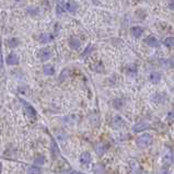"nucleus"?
I'll return each instance as SVG.
<instances>
[{"label":"nucleus","instance_id":"1","mask_svg":"<svg viewBox=\"0 0 174 174\" xmlns=\"http://www.w3.org/2000/svg\"><path fill=\"white\" fill-rule=\"evenodd\" d=\"M152 142V137L149 134H144L136 139V144L139 148H146Z\"/></svg>","mask_w":174,"mask_h":174},{"label":"nucleus","instance_id":"2","mask_svg":"<svg viewBox=\"0 0 174 174\" xmlns=\"http://www.w3.org/2000/svg\"><path fill=\"white\" fill-rule=\"evenodd\" d=\"M162 160H163V163L165 165H171L172 162H173V153H172V150L167 148L164 150L163 157H162Z\"/></svg>","mask_w":174,"mask_h":174},{"label":"nucleus","instance_id":"3","mask_svg":"<svg viewBox=\"0 0 174 174\" xmlns=\"http://www.w3.org/2000/svg\"><path fill=\"white\" fill-rule=\"evenodd\" d=\"M21 102L23 103V107H24V112L27 114L29 117H35L36 116V111L34 110V107L32 105L27 103V102H24L23 100H21Z\"/></svg>","mask_w":174,"mask_h":174},{"label":"nucleus","instance_id":"4","mask_svg":"<svg viewBox=\"0 0 174 174\" xmlns=\"http://www.w3.org/2000/svg\"><path fill=\"white\" fill-rule=\"evenodd\" d=\"M112 126L113 128L115 129H119V128L124 127L125 126V121L124 118H122L121 116H118V115H115L112 119Z\"/></svg>","mask_w":174,"mask_h":174},{"label":"nucleus","instance_id":"5","mask_svg":"<svg viewBox=\"0 0 174 174\" xmlns=\"http://www.w3.org/2000/svg\"><path fill=\"white\" fill-rule=\"evenodd\" d=\"M79 161H80V163L82 164V165H84V167H87V165H89L91 162V154L89 153V152H82V153L80 154V158H79Z\"/></svg>","mask_w":174,"mask_h":174},{"label":"nucleus","instance_id":"6","mask_svg":"<svg viewBox=\"0 0 174 174\" xmlns=\"http://www.w3.org/2000/svg\"><path fill=\"white\" fill-rule=\"evenodd\" d=\"M149 127V124L146 123V122H138L136 124L133 126V130L135 133H139V131H142V130H146L147 128Z\"/></svg>","mask_w":174,"mask_h":174},{"label":"nucleus","instance_id":"7","mask_svg":"<svg viewBox=\"0 0 174 174\" xmlns=\"http://www.w3.org/2000/svg\"><path fill=\"white\" fill-rule=\"evenodd\" d=\"M6 61H7L8 65H11V66H13V65H17L19 63V57L15 55V54L11 53L9 54L6 58Z\"/></svg>","mask_w":174,"mask_h":174},{"label":"nucleus","instance_id":"8","mask_svg":"<svg viewBox=\"0 0 174 174\" xmlns=\"http://www.w3.org/2000/svg\"><path fill=\"white\" fill-rule=\"evenodd\" d=\"M145 43L147 44L148 46H151V47H157L159 46V41H158L157 37L152 36V35H150V36H148L146 40H145Z\"/></svg>","mask_w":174,"mask_h":174},{"label":"nucleus","instance_id":"9","mask_svg":"<svg viewBox=\"0 0 174 174\" xmlns=\"http://www.w3.org/2000/svg\"><path fill=\"white\" fill-rule=\"evenodd\" d=\"M80 45H81L80 40L78 37H70V40H69V46L72 49H79Z\"/></svg>","mask_w":174,"mask_h":174},{"label":"nucleus","instance_id":"10","mask_svg":"<svg viewBox=\"0 0 174 174\" xmlns=\"http://www.w3.org/2000/svg\"><path fill=\"white\" fill-rule=\"evenodd\" d=\"M78 8V4L77 2H74V1H68V2H65V9L69 12H74V11L77 10Z\"/></svg>","mask_w":174,"mask_h":174},{"label":"nucleus","instance_id":"11","mask_svg":"<svg viewBox=\"0 0 174 174\" xmlns=\"http://www.w3.org/2000/svg\"><path fill=\"white\" fill-rule=\"evenodd\" d=\"M50 57H52V52L47 48H44L40 52V58L42 60H48Z\"/></svg>","mask_w":174,"mask_h":174},{"label":"nucleus","instance_id":"12","mask_svg":"<svg viewBox=\"0 0 174 174\" xmlns=\"http://www.w3.org/2000/svg\"><path fill=\"white\" fill-rule=\"evenodd\" d=\"M149 80H150L152 83H158V82H160L161 74H160V72H157V71L151 72V74H149Z\"/></svg>","mask_w":174,"mask_h":174},{"label":"nucleus","instance_id":"13","mask_svg":"<svg viewBox=\"0 0 174 174\" xmlns=\"http://www.w3.org/2000/svg\"><path fill=\"white\" fill-rule=\"evenodd\" d=\"M53 37L50 36L48 33H42L40 34V36H38V41H40L42 44H46V43H49L50 41H52Z\"/></svg>","mask_w":174,"mask_h":174},{"label":"nucleus","instance_id":"14","mask_svg":"<svg viewBox=\"0 0 174 174\" xmlns=\"http://www.w3.org/2000/svg\"><path fill=\"white\" fill-rule=\"evenodd\" d=\"M54 72H55V69H54V67L52 66V65H45L43 67V74H45V76H53Z\"/></svg>","mask_w":174,"mask_h":174},{"label":"nucleus","instance_id":"15","mask_svg":"<svg viewBox=\"0 0 174 174\" xmlns=\"http://www.w3.org/2000/svg\"><path fill=\"white\" fill-rule=\"evenodd\" d=\"M142 33H144V29L141 27H131V34L134 35L135 37H139L142 35Z\"/></svg>","mask_w":174,"mask_h":174},{"label":"nucleus","instance_id":"16","mask_svg":"<svg viewBox=\"0 0 174 174\" xmlns=\"http://www.w3.org/2000/svg\"><path fill=\"white\" fill-rule=\"evenodd\" d=\"M69 74H70V71H69L68 68L63 69V71H61L60 74H59V81H64V80H66L67 78H69Z\"/></svg>","mask_w":174,"mask_h":174},{"label":"nucleus","instance_id":"17","mask_svg":"<svg viewBox=\"0 0 174 174\" xmlns=\"http://www.w3.org/2000/svg\"><path fill=\"white\" fill-rule=\"evenodd\" d=\"M42 170H41V167H36V165H32L27 169V174H41Z\"/></svg>","mask_w":174,"mask_h":174},{"label":"nucleus","instance_id":"18","mask_svg":"<svg viewBox=\"0 0 174 174\" xmlns=\"http://www.w3.org/2000/svg\"><path fill=\"white\" fill-rule=\"evenodd\" d=\"M19 45V40L17 37H12V38H9L8 40V46L11 47V48H14Z\"/></svg>","mask_w":174,"mask_h":174},{"label":"nucleus","instance_id":"19","mask_svg":"<svg viewBox=\"0 0 174 174\" xmlns=\"http://www.w3.org/2000/svg\"><path fill=\"white\" fill-rule=\"evenodd\" d=\"M123 105H124V101L122 100V99H114L113 100V106L115 108L119 110V108L123 107Z\"/></svg>","mask_w":174,"mask_h":174},{"label":"nucleus","instance_id":"20","mask_svg":"<svg viewBox=\"0 0 174 174\" xmlns=\"http://www.w3.org/2000/svg\"><path fill=\"white\" fill-rule=\"evenodd\" d=\"M65 8V2H63V1H60V2H57V6H56V12L57 14L59 15V14H63V12H64V9Z\"/></svg>","mask_w":174,"mask_h":174},{"label":"nucleus","instance_id":"21","mask_svg":"<svg viewBox=\"0 0 174 174\" xmlns=\"http://www.w3.org/2000/svg\"><path fill=\"white\" fill-rule=\"evenodd\" d=\"M92 50H93V46H92L91 44H89V45H88V46H87V48L84 49L83 53H82V54H81V55H80V57H81V58H83V57L88 56V55H90L91 52H92Z\"/></svg>","mask_w":174,"mask_h":174},{"label":"nucleus","instance_id":"22","mask_svg":"<svg viewBox=\"0 0 174 174\" xmlns=\"http://www.w3.org/2000/svg\"><path fill=\"white\" fill-rule=\"evenodd\" d=\"M44 161H45V159H44L43 156H38V157H36L35 159H34V162H33V165H43Z\"/></svg>","mask_w":174,"mask_h":174},{"label":"nucleus","instance_id":"23","mask_svg":"<svg viewBox=\"0 0 174 174\" xmlns=\"http://www.w3.org/2000/svg\"><path fill=\"white\" fill-rule=\"evenodd\" d=\"M163 44L165 46H174V37H167L165 40L163 41Z\"/></svg>","mask_w":174,"mask_h":174},{"label":"nucleus","instance_id":"24","mask_svg":"<svg viewBox=\"0 0 174 174\" xmlns=\"http://www.w3.org/2000/svg\"><path fill=\"white\" fill-rule=\"evenodd\" d=\"M152 100H153L154 102H157V103H162V102L165 100V97H164L163 94H157V97H154Z\"/></svg>","mask_w":174,"mask_h":174},{"label":"nucleus","instance_id":"25","mask_svg":"<svg viewBox=\"0 0 174 174\" xmlns=\"http://www.w3.org/2000/svg\"><path fill=\"white\" fill-rule=\"evenodd\" d=\"M27 13H30L31 15H34V14H37L38 13V9L36 7H29L27 9Z\"/></svg>","mask_w":174,"mask_h":174},{"label":"nucleus","instance_id":"26","mask_svg":"<svg viewBox=\"0 0 174 174\" xmlns=\"http://www.w3.org/2000/svg\"><path fill=\"white\" fill-rule=\"evenodd\" d=\"M102 69H103V66H102V64H101V63H97V64H95L93 66V70L94 71H99V72H100Z\"/></svg>","mask_w":174,"mask_h":174},{"label":"nucleus","instance_id":"27","mask_svg":"<svg viewBox=\"0 0 174 174\" xmlns=\"http://www.w3.org/2000/svg\"><path fill=\"white\" fill-rule=\"evenodd\" d=\"M104 150H105V149H104V146H103V145L99 144V145L97 146V152L99 154H101L102 152H104Z\"/></svg>","mask_w":174,"mask_h":174},{"label":"nucleus","instance_id":"28","mask_svg":"<svg viewBox=\"0 0 174 174\" xmlns=\"http://www.w3.org/2000/svg\"><path fill=\"white\" fill-rule=\"evenodd\" d=\"M167 119L170 122H174V112H169L167 116Z\"/></svg>","mask_w":174,"mask_h":174},{"label":"nucleus","instance_id":"29","mask_svg":"<svg viewBox=\"0 0 174 174\" xmlns=\"http://www.w3.org/2000/svg\"><path fill=\"white\" fill-rule=\"evenodd\" d=\"M136 67L135 66H131V67L128 68V74H136Z\"/></svg>","mask_w":174,"mask_h":174},{"label":"nucleus","instance_id":"30","mask_svg":"<svg viewBox=\"0 0 174 174\" xmlns=\"http://www.w3.org/2000/svg\"><path fill=\"white\" fill-rule=\"evenodd\" d=\"M169 172H167V170L165 169V167H162V169H160V170L158 171L157 174H167Z\"/></svg>","mask_w":174,"mask_h":174},{"label":"nucleus","instance_id":"31","mask_svg":"<svg viewBox=\"0 0 174 174\" xmlns=\"http://www.w3.org/2000/svg\"><path fill=\"white\" fill-rule=\"evenodd\" d=\"M167 64L169 65V66H172V67H174V58L167 59Z\"/></svg>","mask_w":174,"mask_h":174},{"label":"nucleus","instance_id":"32","mask_svg":"<svg viewBox=\"0 0 174 174\" xmlns=\"http://www.w3.org/2000/svg\"><path fill=\"white\" fill-rule=\"evenodd\" d=\"M169 8L170 9H174V1H170L169 2Z\"/></svg>","mask_w":174,"mask_h":174},{"label":"nucleus","instance_id":"33","mask_svg":"<svg viewBox=\"0 0 174 174\" xmlns=\"http://www.w3.org/2000/svg\"><path fill=\"white\" fill-rule=\"evenodd\" d=\"M173 79H174V74H173Z\"/></svg>","mask_w":174,"mask_h":174},{"label":"nucleus","instance_id":"34","mask_svg":"<svg viewBox=\"0 0 174 174\" xmlns=\"http://www.w3.org/2000/svg\"><path fill=\"white\" fill-rule=\"evenodd\" d=\"M70 174H74V173H70Z\"/></svg>","mask_w":174,"mask_h":174}]
</instances>
